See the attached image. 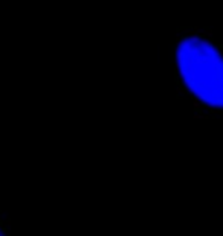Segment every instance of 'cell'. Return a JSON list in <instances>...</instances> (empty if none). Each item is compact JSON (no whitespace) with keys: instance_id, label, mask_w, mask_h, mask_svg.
<instances>
[{"instance_id":"cell-1","label":"cell","mask_w":223,"mask_h":236,"mask_svg":"<svg viewBox=\"0 0 223 236\" xmlns=\"http://www.w3.org/2000/svg\"><path fill=\"white\" fill-rule=\"evenodd\" d=\"M176 94L197 119H223V43L210 28L176 29Z\"/></svg>"},{"instance_id":"cell-2","label":"cell","mask_w":223,"mask_h":236,"mask_svg":"<svg viewBox=\"0 0 223 236\" xmlns=\"http://www.w3.org/2000/svg\"><path fill=\"white\" fill-rule=\"evenodd\" d=\"M0 236H11V218L0 212Z\"/></svg>"}]
</instances>
